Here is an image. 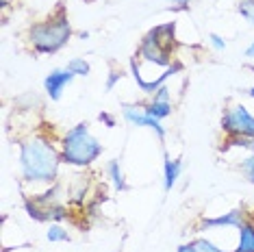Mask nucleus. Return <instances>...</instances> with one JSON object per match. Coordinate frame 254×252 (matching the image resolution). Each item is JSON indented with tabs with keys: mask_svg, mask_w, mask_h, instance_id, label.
I'll return each mask as SVG.
<instances>
[{
	"mask_svg": "<svg viewBox=\"0 0 254 252\" xmlns=\"http://www.w3.org/2000/svg\"><path fill=\"white\" fill-rule=\"evenodd\" d=\"M74 76H76V74L70 72L67 67H57V70L50 72L48 76L44 78V89H46V94L50 96V100H59L63 89L74 81Z\"/></svg>",
	"mask_w": 254,
	"mask_h": 252,
	"instance_id": "7",
	"label": "nucleus"
},
{
	"mask_svg": "<svg viewBox=\"0 0 254 252\" xmlns=\"http://www.w3.org/2000/svg\"><path fill=\"white\" fill-rule=\"evenodd\" d=\"M107 174H109V179H111L113 183V189L115 191H124L126 187V179H124V172H122V165H120V159H111L107 165Z\"/></svg>",
	"mask_w": 254,
	"mask_h": 252,
	"instance_id": "12",
	"label": "nucleus"
},
{
	"mask_svg": "<svg viewBox=\"0 0 254 252\" xmlns=\"http://www.w3.org/2000/svg\"><path fill=\"white\" fill-rule=\"evenodd\" d=\"M167 2H172V7L174 9H187L191 0H167Z\"/></svg>",
	"mask_w": 254,
	"mask_h": 252,
	"instance_id": "24",
	"label": "nucleus"
},
{
	"mask_svg": "<svg viewBox=\"0 0 254 252\" xmlns=\"http://www.w3.org/2000/svg\"><path fill=\"white\" fill-rule=\"evenodd\" d=\"M102 154V144L89 133L87 122L72 126L61 141V159L67 165L87 168Z\"/></svg>",
	"mask_w": 254,
	"mask_h": 252,
	"instance_id": "3",
	"label": "nucleus"
},
{
	"mask_svg": "<svg viewBox=\"0 0 254 252\" xmlns=\"http://www.w3.org/2000/svg\"><path fill=\"white\" fill-rule=\"evenodd\" d=\"M237 11H239V15L248 24H254V0H239Z\"/></svg>",
	"mask_w": 254,
	"mask_h": 252,
	"instance_id": "17",
	"label": "nucleus"
},
{
	"mask_svg": "<svg viewBox=\"0 0 254 252\" xmlns=\"http://www.w3.org/2000/svg\"><path fill=\"white\" fill-rule=\"evenodd\" d=\"M46 239L48 242H53V244H59V242H70V233L65 231L61 224H50V228L46 231Z\"/></svg>",
	"mask_w": 254,
	"mask_h": 252,
	"instance_id": "14",
	"label": "nucleus"
},
{
	"mask_svg": "<svg viewBox=\"0 0 254 252\" xmlns=\"http://www.w3.org/2000/svg\"><path fill=\"white\" fill-rule=\"evenodd\" d=\"M61 161V152L42 137H28L20 144V170L28 183H53Z\"/></svg>",
	"mask_w": 254,
	"mask_h": 252,
	"instance_id": "1",
	"label": "nucleus"
},
{
	"mask_svg": "<svg viewBox=\"0 0 254 252\" xmlns=\"http://www.w3.org/2000/svg\"><path fill=\"white\" fill-rule=\"evenodd\" d=\"M98 120H100V122L105 124V126H109V128H111V126H115V118L109 116V113H100V116H98Z\"/></svg>",
	"mask_w": 254,
	"mask_h": 252,
	"instance_id": "23",
	"label": "nucleus"
},
{
	"mask_svg": "<svg viewBox=\"0 0 254 252\" xmlns=\"http://www.w3.org/2000/svg\"><path fill=\"white\" fill-rule=\"evenodd\" d=\"M176 252H198V248L193 244H183V246H178Z\"/></svg>",
	"mask_w": 254,
	"mask_h": 252,
	"instance_id": "25",
	"label": "nucleus"
},
{
	"mask_svg": "<svg viewBox=\"0 0 254 252\" xmlns=\"http://www.w3.org/2000/svg\"><path fill=\"white\" fill-rule=\"evenodd\" d=\"M146 109V113L148 116H152V118H157V120H165V118H170L172 116V102H163V100H152L150 105L143 107Z\"/></svg>",
	"mask_w": 254,
	"mask_h": 252,
	"instance_id": "13",
	"label": "nucleus"
},
{
	"mask_svg": "<svg viewBox=\"0 0 254 252\" xmlns=\"http://www.w3.org/2000/svg\"><path fill=\"white\" fill-rule=\"evenodd\" d=\"M120 78H122V70H111V74H109V81H107V91H111L115 85H118Z\"/></svg>",
	"mask_w": 254,
	"mask_h": 252,
	"instance_id": "22",
	"label": "nucleus"
},
{
	"mask_svg": "<svg viewBox=\"0 0 254 252\" xmlns=\"http://www.w3.org/2000/svg\"><path fill=\"white\" fill-rule=\"evenodd\" d=\"M209 42H211V46L215 50H226V39H224L222 35H217V33H211L209 35Z\"/></svg>",
	"mask_w": 254,
	"mask_h": 252,
	"instance_id": "21",
	"label": "nucleus"
},
{
	"mask_svg": "<svg viewBox=\"0 0 254 252\" xmlns=\"http://www.w3.org/2000/svg\"><path fill=\"white\" fill-rule=\"evenodd\" d=\"M244 222H248L246 209L244 207H237V209L228 211V213H224V215L204 217V220H202V224H200V228H202V231H213V228H222V226H235V228H239Z\"/></svg>",
	"mask_w": 254,
	"mask_h": 252,
	"instance_id": "8",
	"label": "nucleus"
},
{
	"mask_svg": "<svg viewBox=\"0 0 254 252\" xmlns=\"http://www.w3.org/2000/svg\"><path fill=\"white\" fill-rule=\"evenodd\" d=\"M246 57H248V59H254V42L246 48Z\"/></svg>",
	"mask_w": 254,
	"mask_h": 252,
	"instance_id": "26",
	"label": "nucleus"
},
{
	"mask_svg": "<svg viewBox=\"0 0 254 252\" xmlns=\"http://www.w3.org/2000/svg\"><path fill=\"white\" fill-rule=\"evenodd\" d=\"M181 170H183V163L178 159H172L170 154H163V187L165 191H170L172 187L176 185L178 176H181Z\"/></svg>",
	"mask_w": 254,
	"mask_h": 252,
	"instance_id": "9",
	"label": "nucleus"
},
{
	"mask_svg": "<svg viewBox=\"0 0 254 252\" xmlns=\"http://www.w3.org/2000/svg\"><path fill=\"white\" fill-rule=\"evenodd\" d=\"M239 172L246 176V181H248V183H252V185H254V152H250L246 159H241Z\"/></svg>",
	"mask_w": 254,
	"mask_h": 252,
	"instance_id": "16",
	"label": "nucleus"
},
{
	"mask_svg": "<svg viewBox=\"0 0 254 252\" xmlns=\"http://www.w3.org/2000/svg\"><path fill=\"white\" fill-rule=\"evenodd\" d=\"M72 37V24L67 20L65 11L59 9L48 20L37 22L28 28V42L33 50L39 55H55L70 42Z\"/></svg>",
	"mask_w": 254,
	"mask_h": 252,
	"instance_id": "2",
	"label": "nucleus"
},
{
	"mask_svg": "<svg viewBox=\"0 0 254 252\" xmlns=\"http://www.w3.org/2000/svg\"><path fill=\"white\" fill-rule=\"evenodd\" d=\"M65 67L70 72L76 74V76H87V74H89V63L85 59H80V57H74V59H70Z\"/></svg>",
	"mask_w": 254,
	"mask_h": 252,
	"instance_id": "15",
	"label": "nucleus"
},
{
	"mask_svg": "<svg viewBox=\"0 0 254 252\" xmlns=\"http://www.w3.org/2000/svg\"><path fill=\"white\" fill-rule=\"evenodd\" d=\"M139 57H141L143 61L154 63V65H163V67H170L172 65V53L159 42L157 35H154L152 31L146 33V37L141 39Z\"/></svg>",
	"mask_w": 254,
	"mask_h": 252,
	"instance_id": "5",
	"label": "nucleus"
},
{
	"mask_svg": "<svg viewBox=\"0 0 254 252\" xmlns=\"http://www.w3.org/2000/svg\"><path fill=\"white\" fill-rule=\"evenodd\" d=\"M152 33L157 35V39L165 46L167 50L172 53V48L176 46V24L174 22H167V24H159L152 28Z\"/></svg>",
	"mask_w": 254,
	"mask_h": 252,
	"instance_id": "11",
	"label": "nucleus"
},
{
	"mask_svg": "<svg viewBox=\"0 0 254 252\" xmlns=\"http://www.w3.org/2000/svg\"><path fill=\"white\" fill-rule=\"evenodd\" d=\"M193 246L198 248V252H228V250H224V248H217L213 242H209V239H204V237H200V239H195Z\"/></svg>",
	"mask_w": 254,
	"mask_h": 252,
	"instance_id": "19",
	"label": "nucleus"
},
{
	"mask_svg": "<svg viewBox=\"0 0 254 252\" xmlns=\"http://www.w3.org/2000/svg\"><path fill=\"white\" fill-rule=\"evenodd\" d=\"M152 100H163V102H172V94H170V87L167 85H161V87L154 91V98Z\"/></svg>",
	"mask_w": 254,
	"mask_h": 252,
	"instance_id": "20",
	"label": "nucleus"
},
{
	"mask_svg": "<svg viewBox=\"0 0 254 252\" xmlns=\"http://www.w3.org/2000/svg\"><path fill=\"white\" fill-rule=\"evenodd\" d=\"M87 193V179L85 176H78V187L72 191V202L83 204V196Z\"/></svg>",
	"mask_w": 254,
	"mask_h": 252,
	"instance_id": "18",
	"label": "nucleus"
},
{
	"mask_svg": "<svg viewBox=\"0 0 254 252\" xmlns=\"http://www.w3.org/2000/svg\"><path fill=\"white\" fill-rule=\"evenodd\" d=\"M250 222H252V224H254V215H252V220H250Z\"/></svg>",
	"mask_w": 254,
	"mask_h": 252,
	"instance_id": "28",
	"label": "nucleus"
},
{
	"mask_svg": "<svg viewBox=\"0 0 254 252\" xmlns=\"http://www.w3.org/2000/svg\"><path fill=\"white\" fill-rule=\"evenodd\" d=\"M248 96H250V98H254V87L248 89Z\"/></svg>",
	"mask_w": 254,
	"mask_h": 252,
	"instance_id": "27",
	"label": "nucleus"
},
{
	"mask_svg": "<svg viewBox=\"0 0 254 252\" xmlns=\"http://www.w3.org/2000/svg\"><path fill=\"white\" fill-rule=\"evenodd\" d=\"M222 130L228 137H254V116L244 105L228 107L222 116Z\"/></svg>",
	"mask_w": 254,
	"mask_h": 252,
	"instance_id": "4",
	"label": "nucleus"
},
{
	"mask_svg": "<svg viewBox=\"0 0 254 252\" xmlns=\"http://www.w3.org/2000/svg\"><path fill=\"white\" fill-rule=\"evenodd\" d=\"M122 116H124V120L128 124H132V126H143V128H150V130H154L157 133V137L161 141L165 139V126L161 124V120H157V118H152V116H148L146 113V109L143 107H135V105H124L122 107Z\"/></svg>",
	"mask_w": 254,
	"mask_h": 252,
	"instance_id": "6",
	"label": "nucleus"
},
{
	"mask_svg": "<svg viewBox=\"0 0 254 252\" xmlns=\"http://www.w3.org/2000/svg\"><path fill=\"white\" fill-rule=\"evenodd\" d=\"M233 252H254V224L250 220L239 226V242Z\"/></svg>",
	"mask_w": 254,
	"mask_h": 252,
	"instance_id": "10",
	"label": "nucleus"
}]
</instances>
